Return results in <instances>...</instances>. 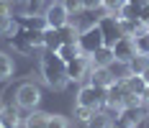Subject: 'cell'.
<instances>
[{
  "label": "cell",
  "mask_w": 149,
  "mask_h": 128,
  "mask_svg": "<svg viewBox=\"0 0 149 128\" xmlns=\"http://www.w3.org/2000/svg\"><path fill=\"white\" fill-rule=\"evenodd\" d=\"M41 77H44V82L49 87L62 90L70 82V77H67V62L57 51H46L44 57H41Z\"/></svg>",
  "instance_id": "cell-1"
},
{
  "label": "cell",
  "mask_w": 149,
  "mask_h": 128,
  "mask_svg": "<svg viewBox=\"0 0 149 128\" xmlns=\"http://www.w3.org/2000/svg\"><path fill=\"white\" fill-rule=\"evenodd\" d=\"M108 100V87H100V85H85L80 92H77V105H85L90 110H100Z\"/></svg>",
  "instance_id": "cell-2"
},
{
  "label": "cell",
  "mask_w": 149,
  "mask_h": 128,
  "mask_svg": "<svg viewBox=\"0 0 149 128\" xmlns=\"http://www.w3.org/2000/svg\"><path fill=\"white\" fill-rule=\"evenodd\" d=\"M41 100V90L33 85V82H23V85L15 87V102L18 108H26V110H33Z\"/></svg>",
  "instance_id": "cell-3"
},
{
  "label": "cell",
  "mask_w": 149,
  "mask_h": 128,
  "mask_svg": "<svg viewBox=\"0 0 149 128\" xmlns=\"http://www.w3.org/2000/svg\"><path fill=\"white\" fill-rule=\"evenodd\" d=\"M77 46H80V51H82L85 57H90L95 49L103 46V33H100V28H98V23L90 26V28H85L80 36H77Z\"/></svg>",
  "instance_id": "cell-4"
},
{
  "label": "cell",
  "mask_w": 149,
  "mask_h": 128,
  "mask_svg": "<svg viewBox=\"0 0 149 128\" xmlns=\"http://www.w3.org/2000/svg\"><path fill=\"white\" fill-rule=\"evenodd\" d=\"M98 28H100V33H103V44L105 46H113V44L123 36V31H121V26H118V15L116 13L103 15V18L98 21Z\"/></svg>",
  "instance_id": "cell-5"
},
{
  "label": "cell",
  "mask_w": 149,
  "mask_h": 128,
  "mask_svg": "<svg viewBox=\"0 0 149 128\" xmlns=\"http://www.w3.org/2000/svg\"><path fill=\"white\" fill-rule=\"evenodd\" d=\"M90 69H93V64H90V57H85V54H80V57H74L72 62H67V77H70V82H82V80H88Z\"/></svg>",
  "instance_id": "cell-6"
},
{
  "label": "cell",
  "mask_w": 149,
  "mask_h": 128,
  "mask_svg": "<svg viewBox=\"0 0 149 128\" xmlns=\"http://www.w3.org/2000/svg\"><path fill=\"white\" fill-rule=\"evenodd\" d=\"M46 26L49 28H59V26H64L67 21H70V13H67V8L62 5V0H57V3H52L49 8H46Z\"/></svg>",
  "instance_id": "cell-7"
},
{
  "label": "cell",
  "mask_w": 149,
  "mask_h": 128,
  "mask_svg": "<svg viewBox=\"0 0 149 128\" xmlns=\"http://www.w3.org/2000/svg\"><path fill=\"white\" fill-rule=\"evenodd\" d=\"M131 57H136V46H134V39L131 36H121L118 41L113 44V59L126 64Z\"/></svg>",
  "instance_id": "cell-8"
},
{
  "label": "cell",
  "mask_w": 149,
  "mask_h": 128,
  "mask_svg": "<svg viewBox=\"0 0 149 128\" xmlns=\"http://www.w3.org/2000/svg\"><path fill=\"white\" fill-rule=\"evenodd\" d=\"M126 95H129V90H126V85H123V80H116L113 85H108V100H105V108H116V110H121Z\"/></svg>",
  "instance_id": "cell-9"
},
{
  "label": "cell",
  "mask_w": 149,
  "mask_h": 128,
  "mask_svg": "<svg viewBox=\"0 0 149 128\" xmlns=\"http://www.w3.org/2000/svg\"><path fill=\"white\" fill-rule=\"evenodd\" d=\"M118 118H123L129 126H139L144 118H147V105H123L118 110Z\"/></svg>",
  "instance_id": "cell-10"
},
{
  "label": "cell",
  "mask_w": 149,
  "mask_h": 128,
  "mask_svg": "<svg viewBox=\"0 0 149 128\" xmlns=\"http://www.w3.org/2000/svg\"><path fill=\"white\" fill-rule=\"evenodd\" d=\"M88 80L93 82V85H100V87H108V85H113V82H116V77H113L111 67H93Z\"/></svg>",
  "instance_id": "cell-11"
},
{
  "label": "cell",
  "mask_w": 149,
  "mask_h": 128,
  "mask_svg": "<svg viewBox=\"0 0 149 128\" xmlns=\"http://www.w3.org/2000/svg\"><path fill=\"white\" fill-rule=\"evenodd\" d=\"M113 62H116V59H113V46H105V44L90 54V64H93V67H108V64H113Z\"/></svg>",
  "instance_id": "cell-12"
},
{
  "label": "cell",
  "mask_w": 149,
  "mask_h": 128,
  "mask_svg": "<svg viewBox=\"0 0 149 128\" xmlns=\"http://www.w3.org/2000/svg\"><path fill=\"white\" fill-rule=\"evenodd\" d=\"M0 126H3V128H18V126H21V113H18V105L0 108Z\"/></svg>",
  "instance_id": "cell-13"
},
{
  "label": "cell",
  "mask_w": 149,
  "mask_h": 128,
  "mask_svg": "<svg viewBox=\"0 0 149 128\" xmlns=\"http://www.w3.org/2000/svg\"><path fill=\"white\" fill-rule=\"evenodd\" d=\"M123 85H126L129 92H134V95H144V92H147V87H149L147 80H144L141 74H131V72L123 77Z\"/></svg>",
  "instance_id": "cell-14"
},
{
  "label": "cell",
  "mask_w": 149,
  "mask_h": 128,
  "mask_svg": "<svg viewBox=\"0 0 149 128\" xmlns=\"http://www.w3.org/2000/svg\"><path fill=\"white\" fill-rule=\"evenodd\" d=\"M10 46H13L15 51H21V54H33V46L29 44V39L23 36V31L15 26V31L10 33Z\"/></svg>",
  "instance_id": "cell-15"
},
{
  "label": "cell",
  "mask_w": 149,
  "mask_h": 128,
  "mask_svg": "<svg viewBox=\"0 0 149 128\" xmlns=\"http://www.w3.org/2000/svg\"><path fill=\"white\" fill-rule=\"evenodd\" d=\"M111 120H113V118L105 115L103 108H100V110H93V115L85 120V128H108V126H111Z\"/></svg>",
  "instance_id": "cell-16"
},
{
  "label": "cell",
  "mask_w": 149,
  "mask_h": 128,
  "mask_svg": "<svg viewBox=\"0 0 149 128\" xmlns=\"http://www.w3.org/2000/svg\"><path fill=\"white\" fill-rule=\"evenodd\" d=\"M131 39H134L136 54H144V57H149V26H144V28L139 31V33H134Z\"/></svg>",
  "instance_id": "cell-17"
},
{
  "label": "cell",
  "mask_w": 149,
  "mask_h": 128,
  "mask_svg": "<svg viewBox=\"0 0 149 128\" xmlns=\"http://www.w3.org/2000/svg\"><path fill=\"white\" fill-rule=\"evenodd\" d=\"M62 46V36H59V31L57 28H49L46 26L44 28V49L46 51H57Z\"/></svg>",
  "instance_id": "cell-18"
},
{
  "label": "cell",
  "mask_w": 149,
  "mask_h": 128,
  "mask_svg": "<svg viewBox=\"0 0 149 128\" xmlns=\"http://www.w3.org/2000/svg\"><path fill=\"white\" fill-rule=\"evenodd\" d=\"M147 67H149V57H144V54H136V57H131L126 62V69L131 72V74H141Z\"/></svg>",
  "instance_id": "cell-19"
},
{
  "label": "cell",
  "mask_w": 149,
  "mask_h": 128,
  "mask_svg": "<svg viewBox=\"0 0 149 128\" xmlns=\"http://www.w3.org/2000/svg\"><path fill=\"white\" fill-rule=\"evenodd\" d=\"M46 120H49V115H46V113L31 110V115L23 120V126H26V128H46Z\"/></svg>",
  "instance_id": "cell-20"
},
{
  "label": "cell",
  "mask_w": 149,
  "mask_h": 128,
  "mask_svg": "<svg viewBox=\"0 0 149 128\" xmlns=\"http://www.w3.org/2000/svg\"><path fill=\"white\" fill-rule=\"evenodd\" d=\"M57 54H59L64 62H72L74 57H80L82 51H80V46H77V41H72V44H62L59 49H57Z\"/></svg>",
  "instance_id": "cell-21"
},
{
  "label": "cell",
  "mask_w": 149,
  "mask_h": 128,
  "mask_svg": "<svg viewBox=\"0 0 149 128\" xmlns=\"http://www.w3.org/2000/svg\"><path fill=\"white\" fill-rule=\"evenodd\" d=\"M57 31H59V36H62V44H72V41H77V36H80V31L74 28L70 21H67L64 26H59Z\"/></svg>",
  "instance_id": "cell-22"
},
{
  "label": "cell",
  "mask_w": 149,
  "mask_h": 128,
  "mask_svg": "<svg viewBox=\"0 0 149 128\" xmlns=\"http://www.w3.org/2000/svg\"><path fill=\"white\" fill-rule=\"evenodd\" d=\"M118 26L123 31V36H134V33H139V31L144 28L141 21H126V18H118Z\"/></svg>",
  "instance_id": "cell-23"
},
{
  "label": "cell",
  "mask_w": 149,
  "mask_h": 128,
  "mask_svg": "<svg viewBox=\"0 0 149 128\" xmlns=\"http://www.w3.org/2000/svg\"><path fill=\"white\" fill-rule=\"evenodd\" d=\"M10 74H13V59L5 51H0V80H8Z\"/></svg>",
  "instance_id": "cell-24"
},
{
  "label": "cell",
  "mask_w": 149,
  "mask_h": 128,
  "mask_svg": "<svg viewBox=\"0 0 149 128\" xmlns=\"http://www.w3.org/2000/svg\"><path fill=\"white\" fill-rule=\"evenodd\" d=\"M116 15H118V18H126V21H139V8H134L131 3H123Z\"/></svg>",
  "instance_id": "cell-25"
},
{
  "label": "cell",
  "mask_w": 149,
  "mask_h": 128,
  "mask_svg": "<svg viewBox=\"0 0 149 128\" xmlns=\"http://www.w3.org/2000/svg\"><path fill=\"white\" fill-rule=\"evenodd\" d=\"M13 31H15L13 15H0V36H10Z\"/></svg>",
  "instance_id": "cell-26"
},
{
  "label": "cell",
  "mask_w": 149,
  "mask_h": 128,
  "mask_svg": "<svg viewBox=\"0 0 149 128\" xmlns=\"http://www.w3.org/2000/svg\"><path fill=\"white\" fill-rule=\"evenodd\" d=\"M8 105H18V102H15V90L13 87H5V90H3V98H0V108H8Z\"/></svg>",
  "instance_id": "cell-27"
},
{
  "label": "cell",
  "mask_w": 149,
  "mask_h": 128,
  "mask_svg": "<svg viewBox=\"0 0 149 128\" xmlns=\"http://www.w3.org/2000/svg\"><path fill=\"white\" fill-rule=\"evenodd\" d=\"M46 128H70V126H67V118H62V115H49Z\"/></svg>",
  "instance_id": "cell-28"
},
{
  "label": "cell",
  "mask_w": 149,
  "mask_h": 128,
  "mask_svg": "<svg viewBox=\"0 0 149 128\" xmlns=\"http://www.w3.org/2000/svg\"><path fill=\"white\" fill-rule=\"evenodd\" d=\"M90 115H93V110L85 108V105H77V108H74V120H80V123H85Z\"/></svg>",
  "instance_id": "cell-29"
},
{
  "label": "cell",
  "mask_w": 149,
  "mask_h": 128,
  "mask_svg": "<svg viewBox=\"0 0 149 128\" xmlns=\"http://www.w3.org/2000/svg\"><path fill=\"white\" fill-rule=\"evenodd\" d=\"M62 5L67 8V13H77V10H82V3H80V0H62Z\"/></svg>",
  "instance_id": "cell-30"
},
{
  "label": "cell",
  "mask_w": 149,
  "mask_h": 128,
  "mask_svg": "<svg viewBox=\"0 0 149 128\" xmlns=\"http://www.w3.org/2000/svg\"><path fill=\"white\" fill-rule=\"evenodd\" d=\"M123 3H126V0H103V8H108L111 13H118Z\"/></svg>",
  "instance_id": "cell-31"
},
{
  "label": "cell",
  "mask_w": 149,
  "mask_h": 128,
  "mask_svg": "<svg viewBox=\"0 0 149 128\" xmlns=\"http://www.w3.org/2000/svg\"><path fill=\"white\" fill-rule=\"evenodd\" d=\"M139 21H141V26H149V3L139 8Z\"/></svg>",
  "instance_id": "cell-32"
},
{
  "label": "cell",
  "mask_w": 149,
  "mask_h": 128,
  "mask_svg": "<svg viewBox=\"0 0 149 128\" xmlns=\"http://www.w3.org/2000/svg\"><path fill=\"white\" fill-rule=\"evenodd\" d=\"M82 3V10H98L103 5V0H80Z\"/></svg>",
  "instance_id": "cell-33"
},
{
  "label": "cell",
  "mask_w": 149,
  "mask_h": 128,
  "mask_svg": "<svg viewBox=\"0 0 149 128\" xmlns=\"http://www.w3.org/2000/svg\"><path fill=\"white\" fill-rule=\"evenodd\" d=\"M108 128H134V126H129L123 118H118V115H116V118L111 120V126H108Z\"/></svg>",
  "instance_id": "cell-34"
},
{
  "label": "cell",
  "mask_w": 149,
  "mask_h": 128,
  "mask_svg": "<svg viewBox=\"0 0 149 128\" xmlns=\"http://www.w3.org/2000/svg\"><path fill=\"white\" fill-rule=\"evenodd\" d=\"M0 15H10V3L8 0H0Z\"/></svg>",
  "instance_id": "cell-35"
},
{
  "label": "cell",
  "mask_w": 149,
  "mask_h": 128,
  "mask_svg": "<svg viewBox=\"0 0 149 128\" xmlns=\"http://www.w3.org/2000/svg\"><path fill=\"white\" fill-rule=\"evenodd\" d=\"M126 3H131L134 8H141V5H144V3H149V0H126Z\"/></svg>",
  "instance_id": "cell-36"
},
{
  "label": "cell",
  "mask_w": 149,
  "mask_h": 128,
  "mask_svg": "<svg viewBox=\"0 0 149 128\" xmlns=\"http://www.w3.org/2000/svg\"><path fill=\"white\" fill-rule=\"evenodd\" d=\"M41 3H44V0H29V5H31V8H39Z\"/></svg>",
  "instance_id": "cell-37"
},
{
  "label": "cell",
  "mask_w": 149,
  "mask_h": 128,
  "mask_svg": "<svg viewBox=\"0 0 149 128\" xmlns=\"http://www.w3.org/2000/svg\"><path fill=\"white\" fill-rule=\"evenodd\" d=\"M141 77L147 80V85H149V67H147V69H144V72H141Z\"/></svg>",
  "instance_id": "cell-38"
},
{
  "label": "cell",
  "mask_w": 149,
  "mask_h": 128,
  "mask_svg": "<svg viewBox=\"0 0 149 128\" xmlns=\"http://www.w3.org/2000/svg\"><path fill=\"white\" fill-rule=\"evenodd\" d=\"M8 3H10V5H13V3H21V0H8Z\"/></svg>",
  "instance_id": "cell-39"
},
{
  "label": "cell",
  "mask_w": 149,
  "mask_h": 128,
  "mask_svg": "<svg viewBox=\"0 0 149 128\" xmlns=\"http://www.w3.org/2000/svg\"><path fill=\"white\" fill-rule=\"evenodd\" d=\"M0 128H3V126H0Z\"/></svg>",
  "instance_id": "cell-40"
}]
</instances>
